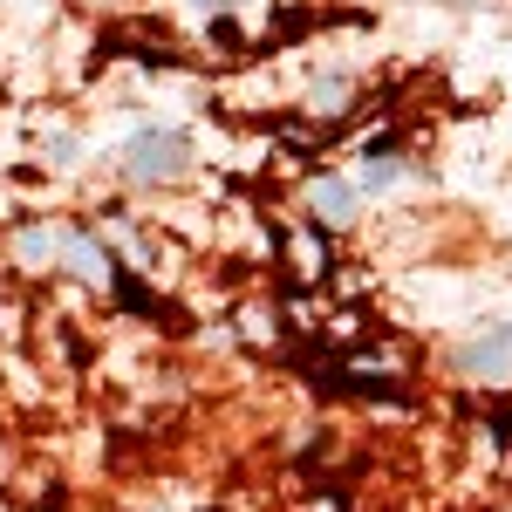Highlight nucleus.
Returning <instances> with one entry per match:
<instances>
[{"label":"nucleus","instance_id":"obj_2","mask_svg":"<svg viewBox=\"0 0 512 512\" xmlns=\"http://www.w3.org/2000/svg\"><path fill=\"white\" fill-rule=\"evenodd\" d=\"M458 369L465 376H512V328H492V335H478L458 349Z\"/></svg>","mask_w":512,"mask_h":512},{"label":"nucleus","instance_id":"obj_3","mask_svg":"<svg viewBox=\"0 0 512 512\" xmlns=\"http://www.w3.org/2000/svg\"><path fill=\"white\" fill-rule=\"evenodd\" d=\"M315 212H321V226H349L355 219V185L349 178H315Z\"/></svg>","mask_w":512,"mask_h":512},{"label":"nucleus","instance_id":"obj_1","mask_svg":"<svg viewBox=\"0 0 512 512\" xmlns=\"http://www.w3.org/2000/svg\"><path fill=\"white\" fill-rule=\"evenodd\" d=\"M130 178H144V185H178L185 171H192V144H185V130H137L130 137Z\"/></svg>","mask_w":512,"mask_h":512},{"label":"nucleus","instance_id":"obj_5","mask_svg":"<svg viewBox=\"0 0 512 512\" xmlns=\"http://www.w3.org/2000/svg\"><path fill=\"white\" fill-rule=\"evenodd\" d=\"M396 178H403V164H396V158H383V151H376V158L362 164V192H390Z\"/></svg>","mask_w":512,"mask_h":512},{"label":"nucleus","instance_id":"obj_6","mask_svg":"<svg viewBox=\"0 0 512 512\" xmlns=\"http://www.w3.org/2000/svg\"><path fill=\"white\" fill-rule=\"evenodd\" d=\"M198 7H205V14H233L239 0H198Z\"/></svg>","mask_w":512,"mask_h":512},{"label":"nucleus","instance_id":"obj_4","mask_svg":"<svg viewBox=\"0 0 512 512\" xmlns=\"http://www.w3.org/2000/svg\"><path fill=\"white\" fill-rule=\"evenodd\" d=\"M55 246H62V260H69L76 274H89V280H117V260H103V253H96V246H89L82 233H62Z\"/></svg>","mask_w":512,"mask_h":512}]
</instances>
